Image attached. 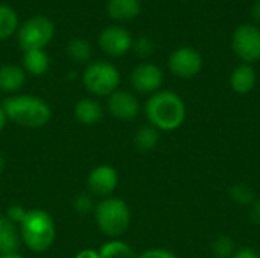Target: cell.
Masks as SVG:
<instances>
[{
	"label": "cell",
	"mask_w": 260,
	"mask_h": 258,
	"mask_svg": "<svg viewBox=\"0 0 260 258\" xmlns=\"http://www.w3.org/2000/svg\"><path fill=\"white\" fill-rule=\"evenodd\" d=\"M250 216H251V220H253L256 225H259L260 227V199H256V201L251 204Z\"/></svg>",
	"instance_id": "obj_30"
},
{
	"label": "cell",
	"mask_w": 260,
	"mask_h": 258,
	"mask_svg": "<svg viewBox=\"0 0 260 258\" xmlns=\"http://www.w3.org/2000/svg\"><path fill=\"white\" fill-rule=\"evenodd\" d=\"M133 47L136 49L137 55H139V56H142V58H148V56H151V55L154 53V50H155L154 43H152L149 38H146V36H142V38H139L137 41H134Z\"/></svg>",
	"instance_id": "obj_25"
},
{
	"label": "cell",
	"mask_w": 260,
	"mask_h": 258,
	"mask_svg": "<svg viewBox=\"0 0 260 258\" xmlns=\"http://www.w3.org/2000/svg\"><path fill=\"white\" fill-rule=\"evenodd\" d=\"M75 116L79 123L85 126H93L102 120L104 109L101 103L94 99H81L75 105Z\"/></svg>",
	"instance_id": "obj_16"
},
{
	"label": "cell",
	"mask_w": 260,
	"mask_h": 258,
	"mask_svg": "<svg viewBox=\"0 0 260 258\" xmlns=\"http://www.w3.org/2000/svg\"><path fill=\"white\" fill-rule=\"evenodd\" d=\"M140 0H108L107 12L113 20L129 21L140 14Z\"/></svg>",
	"instance_id": "obj_17"
},
{
	"label": "cell",
	"mask_w": 260,
	"mask_h": 258,
	"mask_svg": "<svg viewBox=\"0 0 260 258\" xmlns=\"http://www.w3.org/2000/svg\"><path fill=\"white\" fill-rule=\"evenodd\" d=\"M55 35V26L50 18L44 15H35L26 20L17 29V40L23 52L44 50Z\"/></svg>",
	"instance_id": "obj_6"
},
{
	"label": "cell",
	"mask_w": 260,
	"mask_h": 258,
	"mask_svg": "<svg viewBox=\"0 0 260 258\" xmlns=\"http://www.w3.org/2000/svg\"><path fill=\"white\" fill-rule=\"evenodd\" d=\"M101 258H139L136 251L125 242L119 239H113L102 245L99 249Z\"/></svg>",
	"instance_id": "obj_20"
},
{
	"label": "cell",
	"mask_w": 260,
	"mask_h": 258,
	"mask_svg": "<svg viewBox=\"0 0 260 258\" xmlns=\"http://www.w3.org/2000/svg\"><path fill=\"white\" fill-rule=\"evenodd\" d=\"M0 258H23L18 252H11V254H3L0 255Z\"/></svg>",
	"instance_id": "obj_34"
},
{
	"label": "cell",
	"mask_w": 260,
	"mask_h": 258,
	"mask_svg": "<svg viewBox=\"0 0 260 258\" xmlns=\"http://www.w3.org/2000/svg\"><path fill=\"white\" fill-rule=\"evenodd\" d=\"M98 228L108 237L117 239L126 233L131 225V210L119 198H104L93 210Z\"/></svg>",
	"instance_id": "obj_4"
},
{
	"label": "cell",
	"mask_w": 260,
	"mask_h": 258,
	"mask_svg": "<svg viewBox=\"0 0 260 258\" xmlns=\"http://www.w3.org/2000/svg\"><path fill=\"white\" fill-rule=\"evenodd\" d=\"M107 106L114 119L123 122L134 120L140 113V103L137 97L126 90H116L114 93H111L108 96Z\"/></svg>",
	"instance_id": "obj_12"
},
{
	"label": "cell",
	"mask_w": 260,
	"mask_h": 258,
	"mask_svg": "<svg viewBox=\"0 0 260 258\" xmlns=\"http://www.w3.org/2000/svg\"><path fill=\"white\" fill-rule=\"evenodd\" d=\"M229 196L230 199L242 207H251V204L256 201V193L251 187H248L247 184H233L229 190Z\"/></svg>",
	"instance_id": "obj_23"
},
{
	"label": "cell",
	"mask_w": 260,
	"mask_h": 258,
	"mask_svg": "<svg viewBox=\"0 0 260 258\" xmlns=\"http://www.w3.org/2000/svg\"><path fill=\"white\" fill-rule=\"evenodd\" d=\"M129 81L136 91L142 94H154L160 91L163 81H165V75H163V70L157 64L142 62L134 67V70L131 71Z\"/></svg>",
	"instance_id": "obj_9"
},
{
	"label": "cell",
	"mask_w": 260,
	"mask_h": 258,
	"mask_svg": "<svg viewBox=\"0 0 260 258\" xmlns=\"http://www.w3.org/2000/svg\"><path fill=\"white\" fill-rule=\"evenodd\" d=\"M233 258H260V254L253 248H241L235 252Z\"/></svg>",
	"instance_id": "obj_29"
},
{
	"label": "cell",
	"mask_w": 260,
	"mask_h": 258,
	"mask_svg": "<svg viewBox=\"0 0 260 258\" xmlns=\"http://www.w3.org/2000/svg\"><path fill=\"white\" fill-rule=\"evenodd\" d=\"M73 207L78 213H90L94 210V204L90 196L87 195H79L73 201Z\"/></svg>",
	"instance_id": "obj_26"
},
{
	"label": "cell",
	"mask_w": 260,
	"mask_h": 258,
	"mask_svg": "<svg viewBox=\"0 0 260 258\" xmlns=\"http://www.w3.org/2000/svg\"><path fill=\"white\" fill-rule=\"evenodd\" d=\"M26 211L27 210H24L21 205H11L9 208H8V211H6V219H9L12 224H15V225H20V222L23 220V217H24V214H26Z\"/></svg>",
	"instance_id": "obj_27"
},
{
	"label": "cell",
	"mask_w": 260,
	"mask_h": 258,
	"mask_svg": "<svg viewBox=\"0 0 260 258\" xmlns=\"http://www.w3.org/2000/svg\"><path fill=\"white\" fill-rule=\"evenodd\" d=\"M18 231L21 242L32 252L47 251L53 245L56 236V228L52 216L41 208L27 210L18 225Z\"/></svg>",
	"instance_id": "obj_3"
},
{
	"label": "cell",
	"mask_w": 260,
	"mask_h": 258,
	"mask_svg": "<svg viewBox=\"0 0 260 258\" xmlns=\"http://www.w3.org/2000/svg\"><path fill=\"white\" fill-rule=\"evenodd\" d=\"M93 53L91 44L84 38H73L67 44V56L76 64H84L90 61Z\"/></svg>",
	"instance_id": "obj_21"
},
{
	"label": "cell",
	"mask_w": 260,
	"mask_h": 258,
	"mask_svg": "<svg viewBox=\"0 0 260 258\" xmlns=\"http://www.w3.org/2000/svg\"><path fill=\"white\" fill-rule=\"evenodd\" d=\"M139 258H178L177 254H174L169 249H163V248H152L145 251L143 254H140Z\"/></svg>",
	"instance_id": "obj_28"
},
{
	"label": "cell",
	"mask_w": 260,
	"mask_h": 258,
	"mask_svg": "<svg viewBox=\"0 0 260 258\" xmlns=\"http://www.w3.org/2000/svg\"><path fill=\"white\" fill-rule=\"evenodd\" d=\"M26 82V73L23 67L6 64L0 67V90L5 93H17Z\"/></svg>",
	"instance_id": "obj_15"
},
{
	"label": "cell",
	"mask_w": 260,
	"mask_h": 258,
	"mask_svg": "<svg viewBox=\"0 0 260 258\" xmlns=\"http://www.w3.org/2000/svg\"><path fill=\"white\" fill-rule=\"evenodd\" d=\"M256 70L251 64H239L230 75V87L238 94H248L256 87Z\"/></svg>",
	"instance_id": "obj_13"
},
{
	"label": "cell",
	"mask_w": 260,
	"mask_h": 258,
	"mask_svg": "<svg viewBox=\"0 0 260 258\" xmlns=\"http://www.w3.org/2000/svg\"><path fill=\"white\" fill-rule=\"evenodd\" d=\"M3 169H5V160H3V157L0 155V173L3 172Z\"/></svg>",
	"instance_id": "obj_35"
},
{
	"label": "cell",
	"mask_w": 260,
	"mask_h": 258,
	"mask_svg": "<svg viewBox=\"0 0 260 258\" xmlns=\"http://www.w3.org/2000/svg\"><path fill=\"white\" fill-rule=\"evenodd\" d=\"M133 36L122 26H108L99 35V47L113 58L126 55L133 49Z\"/></svg>",
	"instance_id": "obj_10"
},
{
	"label": "cell",
	"mask_w": 260,
	"mask_h": 258,
	"mask_svg": "<svg viewBox=\"0 0 260 258\" xmlns=\"http://www.w3.org/2000/svg\"><path fill=\"white\" fill-rule=\"evenodd\" d=\"M251 15H253V18L260 23V0H257L254 5H253V8H251Z\"/></svg>",
	"instance_id": "obj_32"
},
{
	"label": "cell",
	"mask_w": 260,
	"mask_h": 258,
	"mask_svg": "<svg viewBox=\"0 0 260 258\" xmlns=\"http://www.w3.org/2000/svg\"><path fill=\"white\" fill-rule=\"evenodd\" d=\"M18 29V15L14 8L0 5V40L12 36Z\"/></svg>",
	"instance_id": "obj_22"
},
{
	"label": "cell",
	"mask_w": 260,
	"mask_h": 258,
	"mask_svg": "<svg viewBox=\"0 0 260 258\" xmlns=\"http://www.w3.org/2000/svg\"><path fill=\"white\" fill-rule=\"evenodd\" d=\"M6 123H8V116H6V113H5L3 106H0V132L5 129Z\"/></svg>",
	"instance_id": "obj_33"
},
{
	"label": "cell",
	"mask_w": 260,
	"mask_h": 258,
	"mask_svg": "<svg viewBox=\"0 0 260 258\" xmlns=\"http://www.w3.org/2000/svg\"><path fill=\"white\" fill-rule=\"evenodd\" d=\"M50 65V59L44 50H27L23 55V70L32 76H43Z\"/></svg>",
	"instance_id": "obj_18"
},
{
	"label": "cell",
	"mask_w": 260,
	"mask_h": 258,
	"mask_svg": "<svg viewBox=\"0 0 260 258\" xmlns=\"http://www.w3.org/2000/svg\"><path fill=\"white\" fill-rule=\"evenodd\" d=\"M117 184H119V175L116 169L108 164H101L94 167L87 178V186L90 193L99 198H110L113 192L117 189Z\"/></svg>",
	"instance_id": "obj_11"
},
{
	"label": "cell",
	"mask_w": 260,
	"mask_h": 258,
	"mask_svg": "<svg viewBox=\"0 0 260 258\" xmlns=\"http://www.w3.org/2000/svg\"><path fill=\"white\" fill-rule=\"evenodd\" d=\"M168 67L172 75L181 79L195 78L203 68V56L193 47H180L174 50L168 59Z\"/></svg>",
	"instance_id": "obj_8"
},
{
	"label": "cell",
	"mask_w": 260,
	"mask_h": 258,
	"mask_svg": "<svg viewBox=\"0 0 260 258\" xmlns=\"http://www.w3.org/2000/svg\"><path fill=\"white\" fill-rule=\"evenodd\" d=\"M84 87L94 96L108 97L111 93L119 90L120 73L117 67L108 61L91 62L82 75Z\"/></svg>",
	"instance_id": "obj_5"
},
{
	"label": "cell",
	"mask_w": 260,
	"mask_h": 258,
	"mask_svg": "<svg viewBox=\"0 0 260 258\" xmlns=\"http://www.w3.org/2000/svg\"><path fill=\"white\" fill-rule=\"evenodd\" d=\"M8 120L18 126L37 129L46 126L52 119V109L46 100L32 94H14L2 103Z\"/></svg>",
	"instance_id": "obj_2"
},
{
	"label": "cell",
	"mask_w": 260,
	"mask_h": 258,
	"mask_svg": "<svg viewBox=\"0 0 260 258\" xmlns=\"http://www.w3.org/2000/svg\"><path fill=\"white\" fill-rule=\"evenodd\" d=\"M232 49L244 64H253L260 59V29L256 24H241L232 38Z\"/></svg>",
	"instance_id": "obj_7"
},
{
	"label": "cell",
	"mask_w": 260,
	"mask_h": 258,
	"mask_svg": "<svg viewBox=\"0 0 260 258\" xmlns=\"http://www.w3.org/2000/svg\"><path fill=\"white\" fill-rule=\"evenodd\" d=\"M186 103L180 94L171 90H160L149 96L145 103L148 123L158 131L172 132L186 120Z\"/></svg>",
	"instance_id": "obj_1"
},
{
	"label": "cell",
	"mask_w": 260,
	"mask_h": 258,
	"mask_svg": "<svg viewBox=\"0 0 260 258\" xmlns=\"http://www.w3.org/2000/svg\"><path fill=\"white\" fill-rule=\"evenodd\" d=\"M75 258H101L99 255V251H94V249H82L76 254Z\"/></svg>",
	"instance_id": "obj_31"
},
{
	"label": "cell",
	"mask_w": 260,
	"mask_h": 258,
	"mask_svg": "<svg viewBox=\"0 0 260 258\" xmlns=\"http://www.w3.org/2000/svg\"><path fill=\"white\" fill-rule=\"evenodd\" d=\"M21 243L18 225L12 224L5 216H0V255L17 252Z\"/></svg>",
	"instance_id": "obj_14"
},
{
	"label": "cell",
	"mask_w": 260,
	"mask_h": 258,
	"mask_svg": "<svg viewBox=\"0 0 260 258\" xmlns=\"http://www.w3.org/2000/svg\"><path fill=\"white\" fill-rule=\"evenodd\" d=\"M160 141V131L151 125H145L137 129L134 135V144L140 152H151Z\"/></svg>",
	"instance_id": "obj_19"
},
{
	"label": "cell",
	"mask_w": 260,
	"mask_h": 258,
	"mask_svg": "<svg viewBox=\"0 0 260 258\" xmlns=\"http://www.w3.org/2000/svg\"><path fill=\"white\" fill-rule=\"evenodd\" d=\"M236 251H238L236 243L229 236H219L212 243V252L216 258H233Z\"/></svg>",
	"instance_id": "obj_24"
}]
</instances>
